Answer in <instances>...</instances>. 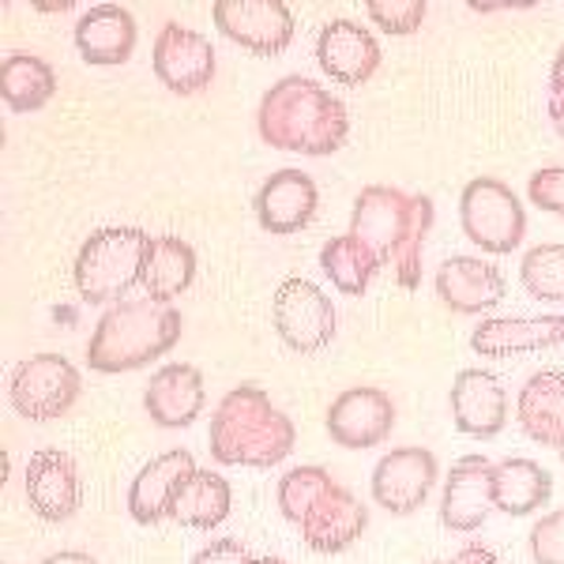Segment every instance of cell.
Listing matches in <instances>:
<instances>
[{"mask_svg":"<svg viewBox=\"0 0 564 564\" xmlns=\"http://www.w3.org/2000/svg\"><path fill=\"white\" fill-rule=\"evenodd\" d=\"M545 113H550L553 129H557V132L564 135V102H557V98H550V102H545Z\"/></svg>","mask_w":564,"mask_h":564,"instance_id":"38","label":"cell"},{"mask_svg":"<svg viewBox=\"0 0 564 564\" xmlns=\"http://www.w3.org/2000/svg\"><path fill=\"white\" fill-rule=\"evenodd\" d=\"M196 279V249L177 234H154L143 257V290L151 302L170 305Z\"/></svg>","mask_w":564,"mask_h":564,"instance_id":"25","label":"cell"},{"mask_svg":"<svg viewBox=\"0 0 564 564\" xmlns=\"http://www.w3.org/2000/svg\"><path fill=\"white\" fill-rule=\"evenodd\" d=\"M553 497V475L534 459L494 463V508L505 516H531Z\"/></svg>","mask_w":564,"mask_h":564,"instance_id":"26","label":"cell"},{"mask_svg":"<svg viewBox=\"0 0 564 564\" xmlns=\"http://www.w3.org/2000/svg\"><path fill=\"white\" fill-rule=\"evenodd\" d=\"M516 422L527 441L542 448H564V369H539L520 388Z\"/></svg>","mask_w":564,"mask_h":564,"instance_id":"23","label":"cell"},{"mask_svg":"<svg viewBox=\"0 0 564 564\" xmlns=\"http://www.w3.org/2000/svg\"><path fill=\"white\" fill-rule=\"evenodd\" d=\"M154 76L162 79L174 95H199L215 79V45L193 26L170 20L154 34L151 53Z\"/></svg>","mask_w":564,"mask_h":564,"instance_id":"11","label":"cell"},{"mask_svg":"<svg viewBox=\"0 0 564 564\" xmlns=\"http://www.w3.org/2000/svg\"><path fill=\"white\" fill-rule=\"evenodd\" d=\"M204 372L188 361H170L151 377L148 391H143V406L148 417L162 430H185L193 425L199 411H204Z\"/></svg>","mask_w":564,"mask_h":564,"instance_id":"22","label":"cell"},{"mask_svg":"<svg viewBox=\"0 0 564 564\" xmlns=\"http://www.w3.org/2000/svg\"><path fill=\"white\" fill-rule=\"evenodd\" d=\"M42 564H98L90 553H79V550H65V553H53V557H45Z\"/></svg>","mask_w":564,"mask_h":564,"instance_id":"37","label":"cell"},{"mask_svg":"<svg viewBox=\"0 0 564 564\" xmlns=\"http://www.w3.org/2000/svg\"><path fill=\"white\" fill-rule=\"evenodd\" d=\"M366 12L384 34H399V39H406V34L422 31L425 0H369Z\"/></svg>","mask_w":564,"mask_h":564,"instance_id":"31","label":"cell"},{"mask_svg":"<svg viewBox=\"0 0 564 564\" xmlns=\"http://www.w3.org/2000/svg\"><path fill=\"white\" fill-rule=\"evenodd\" d=\"M8 470H12V463H8V456H0V481H8Z\"/></svg>","mask_w":564,"mask_h":564,"instance_id":"40","label":"cell"},{"mask_svg":"<svg viewBox=\"0 0 564 564\" xmlns=\"http://www.w3.org/2000/svg\"><path fill=\"white\" fill-rule=\"evenodd\" d=\"M0 95L12 113H34L57 95V72L34 53H8L0 65Z\"/></svg>","mask_w":564,"mask_h":564,"instance_id":"28","label":"cell"},{"mask_svg":"<svg viewBox=\"0 0 564 564\" xmlns=\"http://www.w3.org/2000/svg\"><path fill=\"white\" fill-rule=\"evenodd\" d=\"M316 204H321V188L302 170H275L252 199L260 226L268 234H279V238L302 234L316 218Z\"/></svg>","mask_w":564,"mask_h":564,"instance_id":"17","label":"cell"},{"mask_svg":"<svg viewBox=\"0 0 564 564\" xmlns=\"http://www.w3.org/2000/svg\"><path fill=\"white\" fill-rule=\"evenodd\" d=\"M245 564H286V561H282V557H249Z\"/></svg>","mask_w":564,"mask_h":564,"instance_id":"39","label":"cell"},{"mask_svg":"<svg viewBox=\"0 0 564 564\" xmlns=\"http://www.w3.org/2000/svg\"><path fill=\"white\" fill-rule=\"evenodd\" d=\"M433 230V199L395 185H366L354 196L350 234L369 245L380 268L395 271L403 290L422 282V252Z\"/></svg>","mask_w":564,"mask_h":564,"instance_id":"1","label":"cell"},{"mask_svg":"<svg viewBox=\"0 0 564 564\" xmlns=\"http://www.w3.org/2000/svg\"><path fill=\"white\" fill-rule=\"evenodd\" d=\"M271 324H275L279 339L294 354H321L335 343L339 332V313H335L332 297L308 279H286L275 290V305H271Z\"/></svg>","mask_w":564,"mask_h":564,"instance_id":"9","label":"cell"},{"mask_svg":"<svg viewBox=\"0 0 564 564\" xmlns=\"http://www.w3.org/2000/svg\"><path fill=\"white\" fill-rule=\"evenodd\" d=\"M249 557L252 553L241 539H218L212 545H204L193 557V564H245Z\"/></svg>","mask_w":564,"mask_h":564,"instance_id":"34","label":"cell"},{"mask_svg":"<svg viewBox=\"0 0 564 564\" xmlns=\"http://www.w3.org/2000/svg\"><path fill=\"white\" fill-rule=\"evenodd\" d=\"M534 564H564V508L545 512L531 531Z\"/></svg>","mask_w":564,"mask_h":564,"instance_id":"32","label":"cell"},{"mask_svg":"<svg viewBox=\"0 0 564 564\" xmlns=\"http://www.w3.org/2000/svg\"><path fill=\"white\" fill-rule=\"evenodd\" d=\"M26 486V505L31 512L45 523H65L76 516L79 500H84V478L68 452L61 448H42L26 459L23 470Z\"/></svg>","mask_w":564,"mask_h":564,"instance_id":"13","label":"cell"},{"mask_svg":"<svg viewBox=\"0 0 564 564\" xmlns=\"http://www.w3.org/2000/svg\"><path fill=\"white\" fill-rule=\"evenodd\" d=\"M230 516V481L215 470H193L181 481L174 508H170V520L181 527H193V531H215Z\"/></svg>","mask_w":564,"mask_h":564,"instance_id":"27","label":"cell"},{"mask_svg":"<svg viewBox=\"0 0 564 564\" xmlns=\"http://www.w3.org/2000/svg\"><path fill=\"white\" fill-rule=\"evenodd\" d=\"M436 297L456 316H481L505 302V275L497 263L478 257H448L436 268Z\"/></svg>","mask_w":564,"mask_h":564,"instance_id":"16","label":"cell"},{"mask_svg":"<svg viewBox=\"0 0 564 564\" xmlns=\"http://www.w3.org/2000/svg\"><path fill=\"white\" fill-rule=\"evenodd\" d=\"M436 475H441V467H436L433 452L406 444V448L388 452L372 467V500L391 516H414L430 500Z\"/></svg>","mask_w":564,"mask_h":564,"instance_id":"12","label":"cell"},{"mask_svg":"<svg viewBox=\"0 0 564 564\" xmlns=\"http://www.w3.org/2000/svg\"><path fill=\"white\" fill-rule=\"evenodd\" d=\"M550 347H564V316H494L470 332V350L494 361Z\"/></svg>","mask_w":564,"mask_h":564,"instance_id":"19","label":"cell"},{"mask_svg":"<svg viewBox=\"0 0 564 564\" xmlns=\"http://www.w3.org/2000/svg\"><path fill=\"white\" fill-rule=\"evenodd\" d=\"M193 470H196V459L188 448H170V452H162V456H154L151 463H143V470L129 486L132 520L143 527L170 520V508H174L181 481L193 475Z\"/></svg>","mask_w":564,"mask_h":564,"instance_id":"21","label":"cell"},{"mask_svg":"<svg viewBox=\"0 0 564 564\" xmlns=\"http://www.w3.org/2000/svg\"><path fill=\"white\" fill-rule=\"evenodd\" d=\"M494 512V463L486 456H463L448 470L441 494V523L456 534H470Z\"/></svg>","mask_w":564,"mask_h":564,"instance_id":"18","label":"cell"},{"mask_svg":"<svg viewBox=\"0 0 564 564\" xmlns=\"http://www.w3.org/2000/svg\"><path fill=\"white\" fill-rule=\"evenodd\" d=\"M294 422L271 403L260 384L226 391L212 414V456L223 467L271 470L294 452Z\"/></svg>","mask_w":564,"mask_h":564,"instance_id":"3","label":"cell"},{"mask_svg":"<svg viewBox=\"0 0 564 564\" xmlns=\"http://www.w3.org/2000/svg\"><path fill=\"white\" fill-rule=\"evenodd\" d=\"M215 26L257 57H279L294 42V12L286 0H215Z\"/></svg>","mask_w":564,"mask_h":564,"instance_id":"10","label":"cell"},{"mask_svg":"<svg viewBox=\"0 0 564 564\" xmlns=\"http://www.w3.org/2000/svg\"><path fill=\"white\" fill-rule=\"evenodd\" d=\"M151 234L140 226H106L95 230L76 252V290L87 305L124 302V294L143 279V257H148Z\"/></svg>","mask_w":564,"mask_h":564,"instance_id":"6","label":"cell"},{"mask_svg":"<svg viewBox=\"0 0 564 564\" xmlns=\"http://www.w3.org/2000/svg\"><path fill=\"white\" fill-rule=\"evenodd\" d=\"M527 196H531L534 207L564 218V166H545L539 174H531V181H527Z\"/></svg>","mask_w":564,"mask_h":564,"instance_id":"33","label":"cell"},{"mask_svg":"<svg viewBox=\"0 0 564 564\" xmlns=\"http://www.w3.org/2000/svg\"><path fill=\"white\" fill-rule=\"evenodd\" d=\"M257 129L260 140L271 148L324 159L347 143L350 113L343 98H335L308 76H282L275 87L263 90Z\"/></svg>","mask_w":564,"mask_h":564,"instance_id":"2","label":"cell"},{"mask_svg":"<svg viewBox=\"0 0 564 564\" xmlns=\"http://www.w3.org/2000/svg\"><path fill=\"white\" fill-rule=\"evenodd\" d=\"M520 282L534 302L564 305V241H550L527 252L523 268H520Z\"/></svg>","mask_w":564,"mask_h":564,"instance_id":"30","label":"cell"},{"mask_svg":"<svg viewBox=\"0 0 564 564\" xmlns=\"http://www.w3.org/2000/svg\"><path fill=\"white\" fill-rule=\"evenodd\" d=\"M279 512L297 527L302 542L316 553L350 550L369 527L366 505L324 467H294L290 475H282Z\"/></svg>","mask_w":564,"mask_h":564,"instance_id":"4","label":"cell"},{"mask_svg":"<svg viewBox=\"0 0 564 564\" xmlns=\"http://www.w3.org/2000/svg\"><path fill=\"white\" fill-rule=\"evenodd\" d=\"M433 564H500V561H497V553L489 550V545L470 542V545H463V550L456 553V557H448V561H433Z\"/></svg>","mask_w":564,"mask_h":564,"instance_id":"35","label":"cell"},{"mask_svg":"<svg viewBox=\"0 0 564 564\" xmlns=\"http://www.w3.org/2000/svg\"><path fill=\"white\" fill-rule=\"evenodd\" d=\"M550 98L564 102V45L553 53V65H550Z\"/></svg>","mask_w":564,"mask_h":564,"instance_id":"36","label":"cell"},{"mask_svg":"<svg viewBox=\"0 0 564 564\" xmlns=\"http://www.w3.org/2000/svg\"><path fill=\"white\" fill-rule=\"evenodd\" d=\"M79 369L65 354H34L20 361L8 380V403L26 422H57L79 399Z\"/></svg>","mask_w":564,"mask_h":564,"instance_id":"8","label":"cell"},{"mask_svg":"<svg viewBox=\"0 0 564 564\" xmlns=\"http://www.w3.org/2000/svg\"><path fill=\"white\" fill-rule=\"evenodd\" d=\"M452 417L456 430L475 441H494L508 425V391L486 369H463L452 384Z\"/></svg>","mask_w":564,"mask_h":564,"instance_id":"20","label":"cell"},{"mask_svg":"<svg viewBox=\"0 0 564 564\" xmlns=\"http://www.w3.org/2000/svg\"><path fill=\"white\" fill-rule=\"evenodd\" d=\"M561 459H564V448H561Z\"/></svg>","mask_w":564,"mask_h":564,"instance_id":"41","label":"cell"},{"mask_svg":"<svg viewBox=\"0 0 564 564\" xmlns=\"http://www.w3.org/2000/svg\"><path fill=\"white\" fill-rule=\"evenodd\" d=\"M316 61H321L327 79H335L343 87H361L377 76L380 45L366 23L339 15V20L324 23L321 34H316Z\"/></svg>","mask_w":564,"mask_h":564,"instance_id":"15","label":"cell"},{"mask_svg":"<svg viewBox=\"0 0 564 564\" xmlns=\"http://www.w3.org/2000/svg\"><path fill=\"white\" fill-rule=\"evenodd\" d=\"M140 26L135 15L121 4H95L76 23V50L87 65H124L135 50Z\"/></svg>","mask_w":564,"mask_h":564,"instance_id":"24","label":"cell"},{"mask_svg":"<svg viewBox=\"0 0 564 564\" xmlns=\"http://www.w3.org/2000/svg\"><path fill=\"white\" fill-rule=\"evenodd\" d=\"M395 430V403L384 388H347L327 406V433L339 448H377Z\"/></svg>","mask_w":564,"mask_h":564,"instance_id":"14","label":"cell"},{"mask_svg":"<svg viewBox=\"0 0 564 564\" xmlns=\"http://www.w3.org/2000/svg\"><path fill=\"white\" fill-rule=\"evenodd\" d=\"M459 226L470 245H478L489 257H508L527 238V212L512 185L500 177L467 181L459 196Z\"/></svg>","mask_w":564,"mask_h":564,"instance_id":"7","label":"cell"},{"mask_svg":"<svg viewBox=\"0 0 564 564\" xmlns=\"http://www.w3.org/2000/svg\"><path fill=\"white\" fill-rule=\"evenodd\" d=\"M321 268H324V275L335 282L339 294L361 297L369 290V282L377 279L380 260L372 257L369 245L361 238H354V234H339V238L324 241Z\"/></svg>","mask_w":564,"mask_h":564,"instance_id":"29","label":"cell"},{"mask_svg":"<svg viewBox=\"0 0 564 564\" xmlns=\"http://www.w3.org/2000/svg\"><path fill=\"white\" fill-rule=\"evenodd\" d=\"M185 321L174 305L151 302H117L95 324V335L87 343V366L95 372H132L162 354H170L181 343Z\"/></svg>","mask_w":564,"mask_h":564,"instance_id":"5","label":"cell"}]
</instances>
